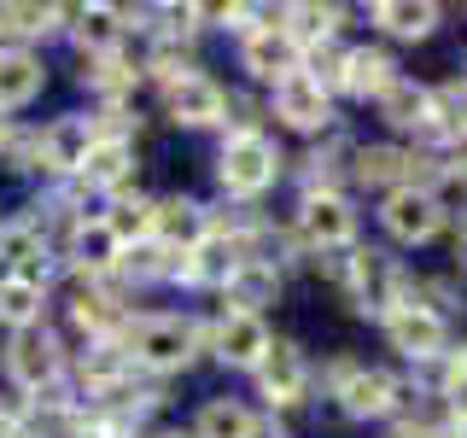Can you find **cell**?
I'll return each instance as SVG.
<instances>
[{"instance_id": "31", "label": "cell", "mask_w": 467, "mask_h": 438, "mask_svg": "<svg viewBox=\"0 0 467 438\" xmlns=\"http://www.w3.org/2000/svg\"><path fill=\"white\" fill-rule=\"evenodd\" d=\"M444 398H450V415H456V427H467V345L450 357V369H444Z\"/></svg>"}, {"instance_id": "22", "label": "cell", "mask_w": 467, "mask_h": 438, "mask_svg": "<svg viewBox=\"0 0 467 438\" xmlns=\"http://www.w3.org/2000/svg\"><path fill=\"white\" fill-rule=\"evenodd\" d=\"M391 82H398V65H391L379 47H362V53L345 58V88H350V94H362V99L374 94V99H379Z\"/></svg>"}, {"instance_id": "16", "label": "cell", "mask_w": 467, "mask_h": 438, "mask_svg": "<svg viewBox=\"0 0 467 438\" xmlns=\"http://www.w3.org/2000/svg\"><path fill=\"white\" fill-rule=\"evenodd\" d=\"M99 141V129L88 123V117H58V123L41 135V158H47L53 170H82L88 146Z\"/></svg>"}, {"instance_id": "34", "label": "cell", "mask_w": 467, "mask_h": 438, "mask_svg": "<svg viewBox=\"0 0 467 438\" xmlns=\"http://www.w3.org/2000/svg\"><path fill=\"white\" fill-rule=\"evenodd\" d=\"M245 438H281V427H275V421H252V427H245Z\"/></svg>"}, {"instance_id": "13", "label": "cell", "mask_w": 467, "mask_h": 438, "mask_svg": "<svg viewBox=\"0 0 467 438\" xmlns=\"http://www.w3.org/2000/svg\"><path fill=\"white\" fill-rule=\"evenodd\" d=\"M263 350H269V328H263V316L228 310L223 321H216V357H223L228 369H257Z\"/></svg>"}, {"instance_id": "21", "label": "cell", "mask_w": 467, "mask_h": 438, "mask_svg": "<svg viewBox=\"0 0 467 438\" xmlns=\"http://www.w3.org/2000/svg\"><path fill=\"white\" fill-rule=\"evenodd\" d=\"M129 170H135V146H129L123 135H99L94 146H88V158H82V175L94 187H117Z\"/></svg>"}, {"instance_id": "23", "label": "cell", "mask_w": 467, "mask_h": 438, "mask_svg": "<svg viewBox=\"0 0 467 438\" xmlns=\"http://www.w3.org/2000/svg\"><path fill=\"white\" fill-rule=\"evenodd\" d=\"M357 175L368 187H386V182L415 187V158L398 152V146H368V152H357Z\"/></svg>"}, {"instance_id": "29", "label": "cell", "mask_w": 467, "mask_h": 438, "mask_svg": "<svg viewBox=\"0 0 467 438\" xmlns=\"http://www.w3.org/2000/svg\"><path fill=\"white\" fill-rule=\"evenodd\" d=\"M70 18H77V41H82V47L106 53L111 41H117V12L111 6H77Z\"/></svg>"}, {"instance_id": "30", "label": "cell", "mask_w": 467, "mask_h": 438, "mask_svg": "<svg viewBox=\"0 0 467 438\" xmlns=\"http://www.w3.org/2000/svg\"><path fill=\"white\" fill-rule=\"evenodd\" d=\"M53 18H65L58 6H0V24L18 29V36H41V29H53Z\"/></svg>"}, {"instance_id": "12", "label": "cell", "mask_w": 467, "mask_h": 438, "mask_svg": "<svg viewBox=\"0 0 467 438\" xmlns=\"http://www.w3.org/2000/svg\"><path fill=\"white\" fill-rule=\"evenodd\" d=\"M275 111H281V123L292 129H304V135H316V129H327V117H333V99L321 94V88L304 77H286V82H275Z\"/></svg>"}, {"instance_id": "33", "label": "cell", "mask_w": 467, "mask_h": 438, "mask_svg": "<svg viewBox=\"0 0 467 438\" xmlns=\"http://www.w3.org/2000/svg\"><path fill=\"white\" fill-rule=\"evenodd\" d=\"M77 321H82V328H94V333H106L111 328V298H99V292H82V298H77Z\"/></svg>"}, {"instance_id": "17", "label": "cell", "mask_w": 467, "mask_h": 438, "mask_svg": "<svg viewBox=\"0 0 467 438\" xmlns=\"http://www.w3.org/2000/svg\"><path fill=\"white\" fill-rule=\"evenodd\" d=\"M240 245L228 240V234H204V240L193 245V252H187V263H182V275L187 281H204V287H223L234 269H240Z\"/></svg>"}, {"instance_id": "18", "label": "cell", "mask_w": 467, "mask_h": 438, "mask_svg": "<svg viewBox=\"0 0 467 438\" xmlns=\"http://www.w3.org/2000/svg\"><path fill=\"white\" fill-rule=\"evenodd\" d=\"M438 18H444V12H438L432 0H386V6H374V24L398 41H427L438 29Z\"/></svg>"}, {"instance_id": "10", "label": "cell", "mask_w": 467, "mask_h": 438, "mask_svg": "<svg viewBox=\"0 0 467 438\" xmlns=\"http://www.w3.org/2000/svg\"><path fill=\"white\" fill-rule=\"evenodd\" d=\"M245 70H252L257 82H286V77H298V70H304V47L286 36L281 24L257 29V36L245 41Z\"/></svg>"}, {"instance_id": "32", "label": "cell", "mask_w": 467, "mask_h": 438, "mask_svg": "<svg viewBox=\"0 0 467 438\" xmlns=\"http://www.w3.org/2000/svg\"><path fill=\"white\" fill-rule=\"evenodd\" d=\"M123 263H129V269H135V275H164V269H170V263H164V245H158V240L123 245Z\"/></svg>"}, {"instance_id": "8", "label": "cell", "mask_w": 467, "mask_h": 438, "mask_svg": "<svg viewBox=\"0 0 467 438\" xmlns=\"http://www.w3.org/2000/svg\"><path fill=\"white\" fill-rule=\"evenodd\" d=\"M386 228L398 234L403 245H427L438 228H444V211H438V199H432V187H391V199H386Z\"/></svg>"}, {"instance_id": "35", "label": "cell", "mask_w": 467, "mask_h": 438, "mask_svg": "<svg viewBox=\"0 0 467 438\" xmlns=\"http://www.w3.org/2000/svg\"><path fill=\"white\" fill-rule=\"evenodd\" d=\"M77 438H117V427H88V433H77Z\"/></svg>"}, {"instance_id": "11", "label": "cell", "mask_w": 467, "mask_h": 438, "mask_svg": "<svg viewBox=\"0 0 467 438\" xmlns=\"http://www.w3.org/2000/svg\"><path fill=\"white\" fill-rule=\"evenodd\" d=\"M223 111H228V94L211 77H175L170 82V117L175 123L211 129V123H223Z\"/></svg>"}, {"instance_id": "20", "label": "cell", "mask_w": 467, "mask_h": 438, "mask_svg": "<svg viewBox=\"0 0 467 438\" xmlns=\"http://www.w3.org/2000/svg\"><path fill=\"white\" fill-rule=\"evenodd\" d=\"M70 263L88 269V275H106V269L123 263V245H117V234L106 228V216H99V223H82L70 234Z\"/></svg>"}, {"instance_id": "1", "label": "cell", "mask_w": 467, "mask_h": 438, "mask_svg": "<svg viewBox=\"0 0 467 438\" xmlns=\"http://www.w3.org/2000/svg\"><path fill=\"white\" fill-rule=\"evenodd\" d=\"M333 281L350 292V304H357L362 316H391L403 304V275L398 263L386 252H350V257H333Z\"/></svg>"}, {"instance_id": "27", "label": "cell", "mask_w": 467, "mask_h": 438, "mask_svg": "<svg viewBox=\"0 0 467 438\" xmlns=\"http://www.w3.org/2000/svg\"><path fill=\"white\" fill-rule=\"evenodd\" d=\"M438 135H467V82H444L432 88V123Z\"/></svg>"}, {"instance_id": "24", "label": "cell", "mask_w": 467, "mask_h": 438, "mask_svg": "<svg viewBox=\"0 0 467 438\" xmlns=\"http://www.w3.org/2000/svg\"><path fill=\"white\" fill-rule=\"evenodd\" d=\"M41 94V58L36 53H0V106H24Z\"/></svg>"}, {"instance_id": "4", "label": "cell", "mask_w": 467, "mask_h": 438, "mask_svg": "<svg viewBox=\"0 0 467 438\" xmlns=\"http://www.w3.org/2000/svg\"><path fill=\"white\" fill-rule=\"evenodd\" d=\"M333 398H339L345 415L368 421V415H386L398 403V380L386 369H362V362H333Z\"/></svg>"}, {"instance_id": "7", "label": "cell", "mask_w": 467, "mask_h": 438, "mask_svg": "<svg viewBox=\"0 0 467 438\" xmlns=\"http://www.w3.org/2000/svg\"><path fill=\"white\" fill-rule=\"evenodd\" d=\"M257 386H263V398H269L275 409L304 403V386H310V362H304V350L292 339H269V350H263V362H257Z\"/></svg>"}, {"instance_id": "14", "label": "cell", "mask_w": 467, "mask_h": 438, "mask_svg": "<svg viewBox=\"0 0 467 438\" xmlns=\"http://www.w3.org/2000/svg\"><path fill=\"white\" fill-rule=\"evenodd\" d=\"M204 234H211V223H204V204H193V199L152 204V240L164 245V252H193Z\"/></svg>"}, {"instance_id": "3", "label": "cell", "mask_w": 467, "mask_h": 438, "mask_svg": "<svg viewBox=\"0 0 467 438\" xmlns=\"http://www.w3.org/2000/svg\"><path fill=\"white\" fill-rule=\"evenodd\" d=\"M216 175H223L228 193L252 199V193H263V187L281 175V152H275V141H263L257 129H240V135L223 146V164H216Z\"/></svg>"}, {"instance_id": "15", "label": "cell", "mask_w": 467, "mask_h": 438, "mask_svg": "<svg viewBox=\"0 0 467 438\" xmlns=\"http://www.w3.org/2000/svg\"><path fill=\"white\" fill-rule=\"evenodd\" d=\"M223 292H228V304L240 316H257L263 304H275L281 298V275H275V263H257V257H245L240 269L223 281Z\"/></svg>"}, {"instance_id": "28", "label": "cell", "mask_w": 467, "mask_h": 438, "mask_svg": "<svg viewBox=\"0 0 467 438\" xmlns=\"http://www.w3.org/2000/svg\"><path fill=\"white\" fill-rule=\"evenodd\" d=\"M281 18H292L286 36L298 41V47H304V41L321 47V41H333V29H339V6H292V12H281Z\"/></svg>"}, {"instance_id": "9", "label": "cell", "mask_w": 467, "mask_h": 438, "mask_svg": "<svg viewBox=\"0 0 467 438\" xmlns=\"http://www.w3.org/2000/svg\"><path fill=\"white\" fill-rule=\"evenodd\" d=\"M6 369H12V380H18L24 391H41V386H53V380H58V345H53V333H41V328H24V333H12Z\"/></svg>"}, {"instance_id": "2", "label": "cell", "mask_w": 467, "mask_h": 438, "mask_svg": "<svg viewBox=\"0 0 467 438\" xmlns=\"http://www.w3.org/2000/svg\"><path fill=\"white\" fill-rule=\"evenodd\" d=\"M193 350H199V333H193V321H182V316H146V321L129 328V357H135L140 369L175 374V369L193 362Z\"/></svg>"}, {"instance_id": "25", "label": "cell", "mask_w": 467, "mask_h": 438, "mask_svg": "<svg viewBox=\"0 0 467 438\" xmlns=\"http://www.w3.org/2000/svg\"><path fill=\"white\" fill-rule=\"evenodd\" d=\"M36 316H41V287L24 281V275H6L0 281V321L24 333V328H36Z\"/></svg>"}, {"instance_id": "26", "label": "cell", "mask_w": 467, "mask_h": 438, "mask_svg": "<svg viewBox=\"0 0 467 438\" xmlns=\"http://www.w3.org/2000/svg\"><path fill=\"white\" fill-rule=\"evenodd\" d=\"M245 427H252V415H245L240 403L211 398V403L199 409V427H193V438H245Z\"/></svg>"}, {"instance_id": "36", "label": "cell", "mask_w": 467, "mask_h": 438, "mask_svg": "<svg viewBox=\"0 0 467 438\" xmlns=\"http://www.w3.org/2000/svg\"><path fill=\"white\" fill-rule=\"evenodd\" d=\"M158 438H193V433H158Z\"/></svg>"}, {"instance_id": "5", "label": "cell", "mask_w": 467, "mask_h": 438, "mask_svg": "<svg viewBox=\"0 0 467 438\" xmlns=\"http://www.w3.org/2000/svg\"><path fill=\"white\" fill-rule=\"evenodd\" d=\"M386 333L409 362H432V357H444V345H450V321L432 316L427 304H398V310L386 316Z\"/></svg>"}, {"instance_id": "6", "label": "cell", "mask_w": 467, "mask_h": 438, "mask_svg": "<svg viewBox=\"0 0 467 438\" xmlns=\"http://www.w3.org/2000/svg\"><path fill=\"white\" fill-rule=\"evenodd\" d=\"M298 234L310 245H321V252H345L350 240H357V211L333 193V187H321V193L304 199V211H298Z\"/></svg>"}, {"instance_id": "19", "label": "cell", "mask_w": 467, "mask_h": 438, "mask_svg": "<svg viewBox=\"0 0 467 438\" xmlns=\"http://www.w3.org/2000/svg\"><path fill=\"white\" fill-rule=\"evenodd\" d=\"M379 117H386L391 129H427L432 123V88L398 77L386 94H379Z\"/></svg>"}]
</instances>
